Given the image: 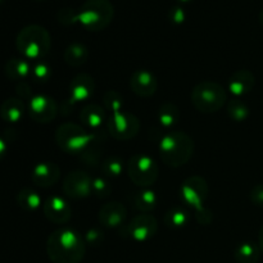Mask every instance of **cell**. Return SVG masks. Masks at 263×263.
<instances>
[{
	"mask_svg": "<svg viewBox=\"0 0 263 263\" xmlns=\"http://www.w3.org/2000/svg\"><path fill=\"white\" fill-rule=\"evenodd\" d=\"M85 253L86 241L72 229L55 230L46 240V254L53 263H80Z\"/></svg>",
	"mask_w": 263,
	"mask_h": 263,
	"instance_id": "6da1fadb",
	"label": "cell"
},
{
	"mask_svg": "<svg viewBox=\"0 0 263 263\" xmlns=\"http://www.w3.org/2000/svg\"><path fill=\"white\" fill-rule=\"evenodd\" d=\"M194 153V141L182 131L166 134L159 143V156L166 166L177 168L185 166Z\"/></svg>",
	"mask_w": 263,
	"mask_h": 263,
	"instance_id": "7a4b0ae2",
	"label": "cell"
},
{
	"mask_svg": "<svg viewBox=\"0 0 263 263\" xmlns=\"http://www.w3.org/2000/svg\"><path fill=\"white\" fill-rule=\"evenodd\" d=\"M15 46L27 61H43L51 48L50 33L40 25H28L18 32Z\"/></svg>",
	"mask_w": 263,
	"mask_h": 263,
	"instance_id": "3957f363",
	"label": "cell"
},
{
	"mask_svg": "<svg viewBox=\"0 0 263 263\" xmlns=\"http://www.w3.org/2000/svg\"><path fill=\"white\" fill-rule=\"evenodd\" d=\"M115 7L110 0H86L79 9V22L87 31H102L110 25Z\"/></svg>",
	"mask_w": 263,
	"mask_h": 263,
	"instance_id": "277c9868",
	"label": "cell"
},
{
	"mask_svg": "<svg viewBox=\"0 0 263 263\" xmlns=\"http://www.w3.org/2000/svg\"><path fill=\"white\" fill-rule=\"evenodd\" d=\"M228 94L225 87L215 81H202L195 85L192 91V103L202 113L218 112L225 107Z\"/></svg>",
	"mask_w": 263,
	"mask_h": 263,
	"instance_id": "5b68a950",
	"label": "cell"
},
{
	"mask_svg": "<svg viewBox=\"0 0 263 263\" xmlns=\"http://www.w3.org/2000/svg\"><path fill=\"white\" fill-rule=\"evenodd\" d=\"M95 134H89L77 123L66 122L57 128L55 141L59 148L68 154L81 156L94 139Z\"/></svg>",
	"mask_w": 263,
	"mask_h": 263,
	"instance_id": "8992f818",
	"label": "cell"
},
{
	"mask_svg": "<svg viewBox=\"0 0 263 263\" xmlns=\"http://www.w3.org/2000/svg\"><path fill=\"white\" fill-rule=\"evenodd\" d=\"M127 174L131 181L140 187H148L156 184L159 175L157 162L148 154H135L127 163Z\"/></svg>",
	"mask_w": 263,
	"mask_h": 263,
	"instance_id": "52a82bcc",
	"label": "cell"
},
{
	"mask_svg": "<svg viewBox=\"0 0 263 263\" xmlns=\"http://www.w3.org/2000/svg\"><path fill=\"white\" fill-rule=\"evenodd\" d=\"M140 130V121L133 113L121 112L112 113L108 120V131L117 140H130L135 138Z\"/></svg>",
	"mask_w": 263,
	"mask_h": 263,
	"instance_id": "ba28073f",
	"label": "cell"
},
{
	"mask_svg": "<svg viewBox=\"0 0 263 263\" xmlns=\"http://www.w3.org/2000/svg\"><path fill=\"white\" fill-rule=\"evenodd\" d=\"M208 184L203 177L190 176L189 179L182 182L181 195L184 202L197 212L204 210V202L208 197Z\"/></svg>",
	"mask_w": 263,
	"mask_h": 263,
	"instance_id": "9c48e42d",
	"label": "cell"
},
{
	"mask_svg": "<svg viewBox=\"0 0 263 263\" xmlns=\"http://www.w3.org/2000/svg\"><path fill=\"white\" fill-rule=\"evenodd\" d=\"M63 192L72 199H84L92 194V179L87 172L72 171L64 177Z\"/></svg>",
	"mask_w": 263,
	"mask_h": 263,
	"instance_id": "30bf717a",
	"label": "cell"
},
{
	"mask_svg": "<svg viewBox=\"0 0 263 263\" xmlns=\"http://www.w3.org/2000/svg\"><path fill=\"white\" fill-rule=\"evenodd\" d=\"M28 115L39 123H49L58 115V104L54 98L45 94H37L28 103Z\"/></svg>",
	"mask_w": 263,
	"mask_h": 263,
	"instance_id": "8fae6325",
	"label": "cell"
},
{
	"mask_svg": "<svg viewBox=\"0 0 263 263\" xmlns=\"http://www.w3.org/2000/svg\"><path fill=\"white\" fill-rule=\"evenodd\" d=\"M158 231L156 217L148 213L135 216L127 225V234L136 241H146L153 238Z\"/></svg>",
	"mask_w": 263,
	"mask_h": 263,
	"instance_id": "7c38bea8",
	"label": "cell"
},
{
	"mask_svg": "<svg viewBox=\"0 0 263 263\" xmlns=\"http://www.w3.org/2000/svg\"><path fill=\"white\" fill-rule=\"evenodd\" d=\"M44 215L50 222L64 225L71 220L72 208L62 197L51 195L44 203Z\"/></svg>",
	"mask_w": 263,
	"mask_h": 263,
	"instance_id": "4fadbf2b",
	"label": "cell"
},
{
	"mask_svg": "<svg viewBox=\"0 0 263 263\" xmlns=\"http://www.w3.org/2000/svg\"><path fill=\"white\" fill-rule=\"evenodd\" d=\"M130 87L134 94L141 98H149L156 94L158 81L157 77L148 69H139L131 76Z\"/></svg>",
	"mask_w": 263,
	"mask_h": 263,
	"instance_id": "5bb4252c",
	"label": "cell"
},
{
	"mask_svg": "<svg viewBox=\"0 0 263 263\" xmlns=\"http://www.w3.org/2000/svg\"><path fill=\"white\" fill-rule=\"evenodd\" d=\"M95 82L90 74L79 73L72 79L69 84V103L76 104V103L85 102L90 99L94 94Z\"/></svg>",
	"mask_w": 263,
	"mask_h": 263,
	"instance_id": "9a60e30c",
	"label": "cell"
},
{
	"mask_svg": "<svg viewBox=\"0 0 263 263\" xmlns=\"http://www.w3.org/2000/svg\"><path fill=\"white\" fill-rule=\"evenodd\" d=\"M61 177V170L53 162H41L36 164L31 174V180L37 186L48 189L54 186Z\"/></svg>",
	"mask_w": 263,
	"mask_h": 263,
	"instance_id": "2e32d148",
	"label": "cell"
},
{
	"mask_svg": "<svg viewBox=\"0 0 263 263\" xmlns=\"http://www.w3.org/2000/svg\"><path fill=\"white\" fill-rule=\"evenodd\" d=\"M127 217V210L123 204L118 202H109L103 205L99 211V222L104 228H118L123 225Z\"/></svg>",
	"mask_w": 263,
	"mask_h": 263,
	"instance_id": "e0dca14e",
	"label": "cell"
},
{
	"mask_svg": "<svg viewBox=\"0 0 263 263\" xmlns=\"http://www.w3.org/2000/svg\"><path fill=\"white\" fill-rule=\"evenodd\" d=\"M256 85V77L248 69H240L231 74L229 79V91L235 97H244L253 90Z\"/></svg>",
	"mask_w": 263,
	"mask_h": 263,
	"instance_id": "ac0fdd59",
	"label": "cell"
},
{
	"mask_svg": "<svg viewBox=\"0 0 263 263\" xmlns=\"http://www.w3.org/2000/svg\"><path fill=\"white\" fill-rule=\"evenodd\" d=\"M25 115V104L18 98H8L0 105V117L8 123H17Z\"/></svg>",
	"mask_w": 263,
	"mask_h": 263,
	"instance_id": "d6986e66",
	"label": "cell"
},
{
	"mask_svg": "<svg viewBox=\"0 0 263 263\" xmlns=\"http://www.w3.org/2000/svg\"><path fill=\"white\" fill-rule=\"evenodd\" d=\"M4 73L12 81L23 82L31 73V66L27 59L12 58L5 63Z\"/></svg>",
	"mask_w": 263,
	"mask_h": 263,
	"instance_id": "ffe728a7",
	"label": "cell"
},
{
	"mask_svg": "<svg viewBox=\"0 0 263 263\" xmlns=\"http://www.w3.org/2000/svg\"><path fill=\"white\" fill-rule=\"evenodd\" d=\"M105 112L100 105L94 104V103H89L85 105L80 112V120H81L82 125L87 126V127L97 128L102 126L104 122Z\"/></svg>",
	"mask_w": 263,
	"mask_h": 263,
	"instance_id": "44dd1931",
	"label": "cell"
},
{
	"mask_svg": "<svg viewBox=\"0 0 263 263\" xmlns=\"http://www.w3.org/2000/svg\"><path fill=\"white\" fill-rule=\"evenodd\" d=\"M261 253L262 252L258 244L253 243V241H244L235 248L234 258L236 263H258Z\"/></svg>",
	"mask_w": 263,
	"mask_h": 263,
	"instance_id": "7402d4cb",
	"label": "cell"
},
{
	"mask_svg": "<svg viewBox=\"0 0 263 263\" xmlns=\"http://www.w3.org/2000/svg\"><path fill=\"white\" fill-rule=\"evenodd\" d=\"M63 58L68 66L80 67L86 63L89 58V49L81 43H72L64 50Z\"/></svg>",
	"mask_w": 263,
	"mask_h": 263,
	"instance_id": "603a6c76",
	"label": "cell"
},
{
	"mask_svg": "<svg viewBox=\"0 0 263 263\" xmlns=\"http://www.w3.org/2000/svg\"><path fill=\"white\" fill-rule=\"evenodd\" d=\"M133 203L141 213H149L157 207V195L152 190L143 189L134 194Z\"/></svg>",
	"mask_w": 263,
	"mask_h": 263,
	"instance_id": "cb8c5ba5",
	"label": "cell"
},
{
	"mask_svg": "<svg viewBox=\"0 0 263 263\" xmlns=\"http://www.w3.org/2000/svg\"><path fill=\"white\" fill-rule=\"evenodd\" d=\"M180 120V110L175 103L166 102L159 107L158 121L164 127H172Z\"/></svg>",
	"mask_w": 263,
	"mask_h": 263,
	"instance_id": "d4e9b609",
	"label": "cell"
},
{
	"mask_svg": "<svg viewBox=\"0 0 263 263\" xmlns=\"http://www.w3.org/2000/svg\"><path fill=\"white\" fill-rule=\"evenodd\" d=\"M17 203L22 210L35 211L40 207L41 198L35 190L30 189V187H23L18 192Z\"/></svg>",
	"mask_w": 263,
	"mask_h": 263,
	"instance_id": "484cf974",
	"label": "cell"
},
{
	"mask_svg": "<svg viewBox=\"0 0 263 263\" xmlns=\"http://www.w3.org/2000/svg\"><path fill=\"white\" fill-rule=\"evenodd\" d=\"M190 220L189 212L181 207H174L168 210L164 216V223L171 229H180L187 225Z\"/></svg>",
	"mask_w": 263,
	"mask_h": 263,
	"instance_id": "4316f807",
	"label": "cell"
},
{
	"mask_svg": "<svg viewBox=\"0 0 263 263\" xmlns=\"http://www.w3.org/2000/svg\"><path fill=\"white\" fill-rule=\"evenodd\" d=\"M228 115L230 116L231 120L236 121V122H241L246 120L249 116V108L248 105L240 99H233L228 103Z\"/></svg>",
	"mask_w": 263,
	"mask_h": 263,
	"instance_id": "83f0119b",
	"label": "cell"
},
{
	"mask_svg": "<svg viewBox=\"0 0 263 263\" xmlns=\"http://www.w3.org/2000/svg\"><path fill=\"white\" fill-rule=\"evenodd\" d=\"M102 171L105 176L117 177L123 171V161L117 156H110L102 162Z\"/></svg>",
	"mask_w": 263,
	"mask_h": 263,
	"instance_id": "f1b7e54d",
	"label": "cell"
},
{
	"mask_svg": "<svg viewBox=\"0 0 263 263\" xmlns=\"http://www.w3.org/2000/svg\"><path fill=\"white\" fill-rule=\"evenodd\" d=\"M103 104H104L105 109L109 112H121L123 110V98L115 90H109L103 95Z\"/></svg>",
	"mask_w": 263,
	"mask_h": 263,
	"instance_id": "f546056e",
	"label": "cell"
},
{
	"mask_svg": "<svg viewBox=\"0 0 263 263\" xmlns=\"http://www.w3.org/2000/svg\"><path fill=\"white\" fill-rule=\"evenodd\" d=\"M31 73L37 82H46L51 76V68L45 62L37 61L33 68H31Z\"/></svg>",
	"mask_w": 263,
	"mask_h": 263,
	"instance_id": "4dcf8cb0",
	"label": "cell"
},
{
	"mask_svg": "<svg viewBox=\"0 0 263 263\" xmlns=\"http://www.w3.org/2000/svg\"><path fill=\"white\" fill-rule=\"evenodd\" d=\"M58 22L63 26H72L79 22V10L71 7H64L57 14Z\"/></svg>",
	"mask_w": 263,
	"mask_h": 263,
	"instance_id": "1f68e13d",
	"label": "cell"
},
{
	"mask_svg": "<svg viewBox=\"0 0 263 263\" xmlns=\"http://www.w3.org/2000/svg\"><path fill=\"white\" fill-rule=\"evenodd\" d=\"M112 193V186L109 182L103 177H95L92 179V194L99 198H107Z\"/></svg>",
	"mask_w": 263,
	"mask_h": 263,
	"instance_id": "d6a6232c",
	"label": "cell"
},
{
	"mask_svg": "<svg viewBox=\"0 0 263 263\" xmlns=\"http://www.w3.org/2000/svg\"><path fill=\"white\" fill-rule=\"evenodd\" d=\"M168 20L171 21V23L174 25H181L186 20V12L184 10V8L180 7V5H175L171 7L168 10Z\"/></svg>",
	"mask_w": 263,
	"mask_h": 263,
	"instance_id": "836d02e7",
	"label": "cell"
},
{
	"mask_svg": "<svg viewBox=\"0 0 263 263\" xmlns=\"http://www.w3.org/2000/svg\"><path fill=\"white\" fill-rule=\"evenodd\" d=\"M249 199L257 207H263V184H258L251 190Z\"/></svg>",
	"mask_w": 263,
	"mask_h": 263,
	"instance_id": "e575fe53",
	"label": "cell"
},
{
	"mask_svg": "<svg viewBox=\"0 0 263 263\" xmlns=\"http://www.w3.org/2000/svg\"><path fill=\"white\" fill-rule=\"evenodd\" d=\"M103 239V236H102V234L99 233V231L98 230H90L89 233L86 234V243H89V244H98L99 243L100 240H102Z\"/></svg>",
	"mask_w": 263,
	"mask_h": 263,
	"instance_id": "d590c367",
	"label": "cell"
},
{
	"mask_svg": "<svg viewBox=\"0 0 263 263\" xmlns=\"http://www.w3.org/2000/svg\"><path fill=\"white\" fill-rule=\"evenodd\" d=\"M17 92L21 95L22 98H27L28 95L31 94V87L28 86L27 82H18L17 85Z\"/></svg>",
	"mask_w": 263,
	"mask_h": 263,
	"instance_id": "8d00e7d4",
	"label": "cell"
},
{
	"mask_svg": "<svg viewBox=\"0 0 263 263\" xmlns=\"http://www.w3.org/2000/svg\"><path fill=\"white\" fill-rule=\"evenodd\" d=\"M7 149H8L7 143H5V140H3V139L0 138V159L4 158L5 153H7Z\"/></svg>",
	"mask_w": 263,
	"mask_h": 263,
	"instance_id": "74e56055",
	"label": "cell"
},
{
	"mask_svg": "<svg viewBox=\"0 0 263 263\" xmlns=\"http://www.w3.org/2000/svg\"><path fill=\"white\" fill-rule=\"evenodd\" d=\"M258 246H259V249H261V252L263 253V225L261 226V229H259V235H258Z\"/></svg>",
	"mask_w": 263,
	"mask_h": 263,
	"instance_id": "f35d334b",
	"label": "cell"
},
{
	"mask_svg": "<svg viewBox=\"0 0 263 263\" xmlns=\"http://www.w3.org/2000/svg\"><path fill=\"white\" fill-rule=\"evenodd\" d=\"M258 21H259V23H261V25L263 26V9L261 10V12H259V14H258Z\"/></svg>",
	"mask_w": 263,
	"mask_h": 263,
	"instance_id": "ab89813d",
	"label": "cell"
},
{
	"mask_svg": "<svg viewBox=\"0 0 263 263\" xmlns=\"http://www.w3.org/2000/svg\"><path fill=\"white\" fill-rule=\"evenodd\" d=\"M176 2L181 3V4H186V3H190V2H192V0H176Z\"/></svg>",
	"mask_w": 263,
	"mask_h": 263,
	"instance_id": "60d3db41",
	"label": "cell"
},
{
	"mask_svg": "<svg viewBox=\"0 0 263 263\" xmlns=\"http://www.w3.org/2000/svg\"><path fill=\"white\" fill-rule=\"evenodd\" d=\"M35 2H45V0H35Z\"/></svg>",
	"mask_w": 263,
	"mask_h": 263,
	"instance_id": "b9f144b4",
	"label": "cell"
},
{
	"mask_svg": "<svg viewBox=\"0 0 263 263\" xmlns=\"http://www.w3.org/2000/svg\"><path fill=\"white\" fill-rule=\"evenodd\" d=\"M2 3H3V0H0V4H2Z\"/></svg>",
	"mask_w": 263,
	"mask_h": 263,
	"instance_id": "7bdbcfd3",
	"label": "cell"
}]
</instances>
